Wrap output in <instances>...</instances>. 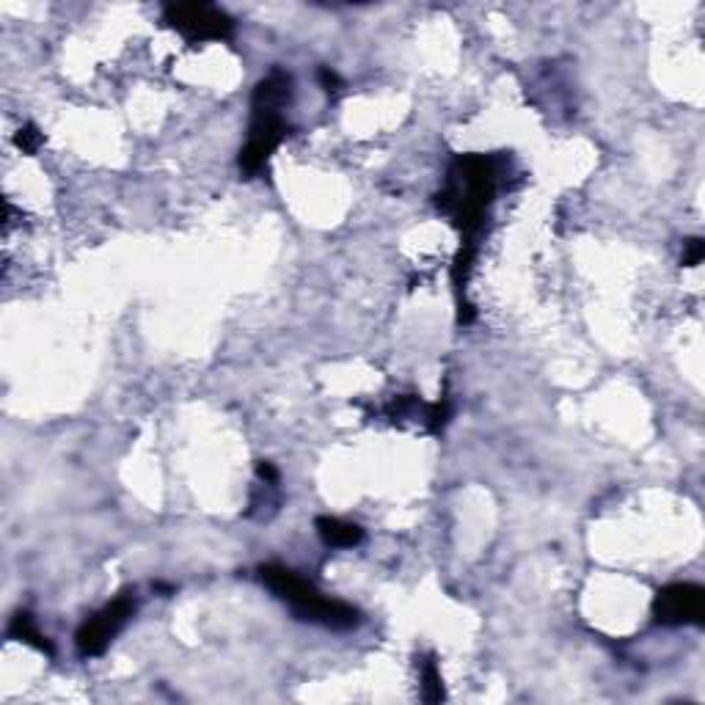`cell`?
Masks as SVG:
<instances>
[{"instance_id": "12", "label": "cell", "mask_w": 705, "mask_h": 705, "mask_svg": "<svg viewBox=\"0 0 705 705\" xmlns=\"http://www.w3.org/2000/svg\"><path fill=\"white\" fill-rule=\"evenodd\" d=\"M703 257H705V243L700 240V237H692V240H686V243H683V257H681L683 268H697V265L703 262Z\"/></svg>"}, {"instance_id": "4", "label": "cell", "mask_w": 705, "mask_h": 705, "mask_svg": "<svg viewBox=\"0 0 705 705\" xmlns=\"http://www.w3.org/2000/svg\"><path fill=\"white\" fill-rule=\"evenodd\" d=\"M133 612L135 601L124 593L119 595L116 601H111V604L105 606V609H100L97 615H91L89 620L78 628V637H75L80 656H102L105 648L111 645V639L116 637L124 628V623L133 617Z\"/></svg>"}, {"instance_id": "5", "label": "cell", "mask_w": 705, "mask_h": 705, "mask_svg": "<svg viewBox=\"0 0 705 705\" xmlns=\"http://www.w3.org/2000/svg\"><path fill=\"white\" fill-rule=\"evenodd\" d=\"M653 617L661 626H700L705 617L703 587L689 582L661 587L653 601Z\"/></svg>"}, {"instance_id": "10", "label": "cell", "mask_w": 705, "mask_h": 705, "mask_svg": "<svg viewBox=\"0 0 705 705\" xmlns=\"http://www.w3.org/2000/svg\"><path fill=\"white\" fill-rule=\"evenodd\" d=\"M419 681H422V697H425V703H441V700H444V681H441V670H438L433 656H427V659L422 661Z\"/></svg>"}, {"instance_id": "2", "label": "cell", "mask_w": 705, "mask_h": 705, "mask_svg": "<svg viewBox=\"0 0 705 705\" xmlns=\"http://www.w3.org/2000/svg\"><path fill=\"white\" fill-rule=\"evenodd\" d=\"M259 579L262 584L279 595L281 601H287L292 606V612L317 623V626L334 628V631H350L361 623V615L356 606L345 604V601H334V598H325L312 582H306L303 576L284 568L279 562H268L259 568Z\"/></svg>"}, {"instance_id": "6", "label": "cell", "mask_w": 705, "mask_h": 705, "mask_svg": "<svg viewBox=\"0 0 705 705\" xmlns=\"http://www.w3.org/2000/svg\"><path fill=\"white\" fill-rule=\"evenodd\" d=\"M287 135V124L281 119V113L254 111L251 127H248V141L240 149V171L254 177L262 168L268 166L270 155L276 152V146L284 141Z\"/></svg>"}, {"instance_id": "11", "label": "cell", "mask_w": 705, "mask_h": 705, "mask_svg": "<svg viewBox=\"0 0 705 705\" xmlns=\"http://www.w3.org/2000/svg\"><path fill=\"white\" fill-rule=\"evenodd\" d=\"M42 133H39V127L36 124H25V127H20L17 130V135H14V144L23 149L25 155H36L39 152V146H42Z\"/></svg>"}, {"instance_id": "3", "label": "cell", "mask_w": 705, "mask_h": 705, "mask_svg": "<svg viewBox=\"0 0 705 705\" xmlns=\"http://www.w3.org/2000/svg\"><path fill=\"white\" fill-rule=\"evenodd\" d=\"M163 20L188 42H221L235 34V20L210 3H168Z\"/></svg>"}, {"instance_id": "13", "label": "cell", "mask_w": 705, "mask_h": 705, "mask_svg": "<svg viewBox=\"0 0 705 705\" xmlns=\"http://www.w3.org/2000/svg\"><path fill=\"white\" fill-rule=\"evenodd\" d=\"M320 86H323L328 94H336V91L342 89V80H339V75H336L334 69L323 67L320 69Z\"/></svg>"}, {"instance_id": "7", "label": "cell", "mask_w": 705, "mask_h": 705, "mask_svg": "<svg viewBox=\"0 0 705 705\" xmlns=\"http://www.w3.org/2000/svg\"><path fill=\"white\" fill-rule=\"evenodd\" d=\"M292 100V75L284 69H273L268 78H262L254 89L251 97V108L254 111L279 113L287 102Z\"/></svg>"}, {"instance_id": "1", "label": "cell", "mask_w": 705, "mask_h": 705, "mask_svg": "<svg viewBox=\"0 0 705 705\" xmlns=\"http://www.w3.org/2000/svg\"><path fill=\"white\" fill-rule=\"evenodd\" d=\"M496 191V160L488 155H460L449 171V185L438 193V207L460 229V246L477 248L485 210Z\"/></svg>"}, {"instance_id": "9", "label": "cell", "mask_w": 705, "mask_h": 705, "mask_svg": "<svg viewBox=\"0 0 705 705\" xmlns=\"http://www.w3.org/2000/svg\"><path fill=\"white\" fill-rule=\"evenodd\" d=\"M9 634H12V639H17V642H25V645H31V648H36L39 653H47V656H53V645L47 642V637L36 628L34 617L28 615V612H17V615L12 617V626H9Z\"/></svg>"}, {"instance_id": "14", "label": "cell", "mask_w": 705, "mask_h": 705, "mask_svg": "<svg viewBox=\"0 0 705 705\" xmlns=\"http://www.w3.org/2000/svg\"><path fill=\"white\" fill-rule=\"evenodd\" d=\"M257 474H259V480L265 482V485H279V471H276V466L268 463V460H259Z\"/></svg>"}, {"instance_id": "8", "label": "cell", "mask_w": 705, "mask_h": 705, "mask_svg": "<svg viewBox=\"0 0 705 705\" xmlns=\"http://www.w3.org/2000/svg\"><path fill=\"white\" fill-rule=\"evenodd\" d=\"M314 526H317L320 538H323L328 546H334V549H356L361 540H364V529H361V526L347 524V521L334 518V515H320V518L314 521Z\"/></svg>"}]
</instances>
